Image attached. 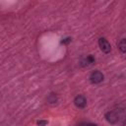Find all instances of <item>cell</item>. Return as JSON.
Returning <instances> with one entry per match:
<instances>
[{
  "label": "cell",
  "mask_w": 126,
  "mask_h": 126,
  "mask_svg": "<svg viewBox=\"0 0 126 126\" xmlns=\"http://www.w3.org/2000/svg\"><path fill=\"white\" fill-rule=\"evenodd\" d=\"M90 81L92 84H99L103 81V74L100 71H94L90 75Z\"/></svg>",
  "instance_id": "cell-1"
},
{
  "label": "cell",
  "mask_w": 126,
  "mask_h": 126,
  "mask_svg": "<svg viewBox=\"0 0 126 126\" xmlns=\"http://www.w3.org/2000/svg\"><path fill=\"white\" fill-rule=\"evenodd\" d=\"M98 45L100 47V49L102 50V52L104 53H109L110 50H111V46H110V43L107 41L106 38L104 37H100L98 39Z\"/></svg>",
  "instance_id": "cell-2"
},
{
  "label": "cell",
  "mask_w": 126,
  "mask_h": 126,
  "mask_svg": "<svg viewBox=\"0 0 126 126\" xmlns=\"http://www.w3.org/2000/svg\"><path fill=\"white\" fill-rule=\"evenodd\" d=\"M105 118L111 124H115L119 120V116H118L117 112H115V111H109V112H107L105 114Z\"/></svg>",
  "instance_id": "cell-3"
},
{
  "label": "cell",
  "mask_w": 126,
  "mask_h": 126,
  "mask_svg": "<svg viewBox=\"0 0 126 126\" xmlns=\"http://www.w3.org/2000/svg\"><path fill=\"white\" fill-rule=\"evenodd\" d=\"M74 103L79 108H84L87 105V99L84 95H77L74 99Z\"/></svg>",
  "instance_id": "cell-4"
},
{
  "label": "cell",
  "mask_w": 126,
  "mask_h": 126,
  "mask_svg": "<svg viewBox=\"0 0 126 126\" xmlns=\"http://www.w3.org/2000/svg\"><path fill=\"white\" fill-rule=\"evenodd\" d=\"M93 63H94V56L93 55H89V56H87L84 60H82V62H81V65L82 66H88V65H91V64H93Z\"/></svg>",
  "instance_id": "cell-5"
},
{
  "label": "cell",
  "mask_w": 126,
  "mask_h": 126,
  "mask_svg": "<svg viewBox=\"0 0 126 126\" xmlns=\"http://www.w3.org/2000/svg\"><path fill=\"white\" fill-rule=\"evenodd\" d=\"M118 47H119V49L121 50L122 53H125V50H126V42H125V38H122V39L118 42Z\"/></svg>",
  "instance_id": "cell-6"
},
{
  "label": "cell",
  "mask_w": 126,
  "mask_h": 126,
  "mask_svg": "<svg viewBox=\"0 0 126 126\" xmlns=\"http://www.w3.org/2000/svg\"><path fill=\"white\" fill-rule=\"evenodd\" d=\"M48 101H49V102H51V103H52V102H55V101H56V96L52 94L48 97Z\"/></svg>",
  "instance_id": "cell-7"
},
{
  "label": "cell",
  "mask_w": 126,
  "mask_h": 126,
  "mask_svg": "<svg viewBox=\"0 0 126 126\" xmlns=\"http://www.w3.org/2000/svg\"><path fill=\"white\" fill-rule=\"evenodd\" d=\"M70 41H71V38H70V37H66V38H63V39L61 40V43L67 44V43H69Z\"/></svg>",
  "instance_id": "cell-8"
},
{
  "label": "cell",
  "mask_w": 126,
  "mask_h": 126,
  "mask_svg": "<svg viewBox=\"0 0 126 126\" xmlns=\"http://www.w3.org/2000/svg\"><path fill=\"white\" fill-rule=\"evenodd\" d=\"M37 124H38V126H45V125L47 124V121H45V120H40V121L37 122Z\"/></svg>",
  "instance_id": "cell-9"
},
{
  "label": "cell",
  "mask_w": 126,
  "mask_h": 126,
  "mask_svg": "<svg viewBox=\"0 0 126 126\" xmlns=\"http://www.w3.org/2000/svg\"><path fill=\"white\" fill-rule=\"evenodd\" d=\"M86 126H96V125L95 124H92V123H88Z\"/></svg>",
  "instance_id": "cell-10"
}]
</instances>
